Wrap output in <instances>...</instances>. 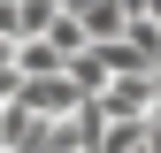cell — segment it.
Instances as JSON below:
<instances>
[{"instance_id":"1","label":"cell","mask_w":161,"mask_h":153,"mask_svg":"<svg viewBox=\"0 0 161 153\" xmlns=\"http://www.w3.org/2000/svg\"><path fill=\"white\" fill-rule=\"evenodd\" d=\"M92 107L108 115V123H146L153 115V69H115L108 84L92 92Z\"/></svg>"},{"instance_id":"2","label":"cell","mask_w":161,"mask_h":153,"mask_svg":"<svg viewBox=\"0 0 161 153\" xmlns=\"http://www.w3.org/2000/svg\"><path fill=\"white\" fill-rule=\"evenodd\" d=\"M15 100H23L31 115H69V107H85L92 92H77L69 69H46V76H15Z\"/></svg>"},{"instance_id":"3","label":"cell","mask_w":161,"mask_h":153,"mask_svg":"<svg viewBox=\"0 0 161 153\" xmlns=\"http://www.w3.org/2000/svg\"><path fill=\"white\" fill-rule=\"evenodd\" d=\"M100 153H153L146 145V123H108L100 130Z\"/></svg>"},{"instance_id":"4","label":"cell","mask_w":161,"mask_h":153,"mask_svg":"<svg viewBox=\"0 0 161 153\" xmlns=\"http://www.w3.org/2000/svg\"><path fill=\"white\" fill-rule=\"evenodd\" d=\"M0 69H15V38H0Z\"/></svg>"},{"instance_id":"5","label":"cell","mask_w":161,"mask_h":153,"mask_svg":"<svg viewBox=\"0 0 161 153\" xmlns=\"http://www.w3.org/2000/svg\"><path fill=\"white\" fill-rule=\"evenodd\" d=\"M146 123H161V69H153V115H146Z\"/></svg>"},{"instance_id":"6","label":"cell","mask_w":161,"mask_h":153,"mask_svg":"<svg viewBox=\"0 0 161 153\" xmlns=\"http://www.w3.org/2000/svg\"><path fill=\"white\" fill-rule=\"evenodd\" d=\"M0 153H8V145H0Z\"/></svg>"}]
</instances>
